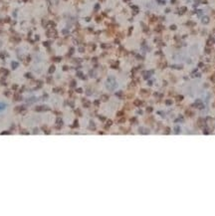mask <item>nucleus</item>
Returning a JSON list of instances; mask_svg holds the SVG:
<instances>
[{"instance_id": "nucleus-1", "label": "nucleus", "mask_w": 215, "mask_h": 216, "mask_svg": "<svg viewBox=\"0 0 215 216\" xmlns=\"http://www.w3.org/2000/svg\"><path fill=\"white\" fill-rule=\"evenodd\" d=\"M213 44H214V39L213 38H209V40L207 41V45L211 46V45H213Z\"/></svg>"}, {"instance_id": "nucleus-3", "label": "nucleus", "mask_w": 215, "mask_h": 216, "mask_svg": "<svg viewBox=\"0 0 215 216\" xmlns=\"http://www.w3.org/2000/svg\"><path fill=\"white\" fill-rule=\"evenodd\" d=\"M185 11H186V8H185V7H182V8H180V11H179V13L182 14L183 12H185Z\"/></svg>"}, {"instance_id": "nucleus-2", "label": "nucleus", "mask_w": 215, "mask_h": 216, "mask_svg": "<svg viewBox=\"0 0 215 216\" xmlns=\"http://www.w3.org/2000/svg\"><path fill=\"white\" fill-rule=\"evenodd\" d=\"M202 22L204 23V24H207V23L209 22V18L208 17H203L202 18Z\"/></svg>"}]
</instances>
